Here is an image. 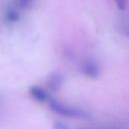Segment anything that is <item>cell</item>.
Wrapping results in <instances>:
<instances>
[{
	"instance_id": "obj_6",
	"label": "cell",
	"mask_w": 129,
	"mask_h": 129,
	"mask_svg": "<svg viewBox=\"0 0 129 129\" xmlns=\"http://www.w3.org/2000/svg\"><path fill=\"white\" fill-rule=\"evenodd\" d=\"M16 3V7L20 8V9H29L33 3L34 0H15Z\"/></svg>"
},
{
	"instance_id": "obj_2",
	"label": "cell",
	"mask_w": 129,
	"mask_h": 129,
	"mask_svg": "<svg viewBox=\"0 0 129 129\" xmlns=\"http://www.w3.org/2000/svg\"><path fill=\"white\" fill-rule=\"evenodd\" d=\"M80 72L89 79H97L100 76L101 68L98 61L93 57H87L80 63Z\"/></svg>"
},
{
	"instance_id": "obj_9",
	"label": "cell",
	"mask_w": 129,
	"mask_h": 129,
	"mask_svg": "<svg viewBox=\"0 0 129 129\" xmlns=\"http://www.w3.org/2000/svg\"><path fill=\"white\" fill-rule=\"evenodd\" d=\"M114 1H115L116 5H117V7H118L119 9L123 10V9H125V8H126L127 0H114Z\"/></svg>"
},
{
	"instance_id": "obj_4",
	"label": "cell",
	"mask_w": 129,
	"mask_h": 129,
	"mask_svg": "<svg viewBox=\"0 0 129 129\" xmlns=\"http://www.w3.org/2000/svg\"><path fill=\"white\" fill-rule=\"evenodd\" d=\"M63 84V76L59 72H53L51 73L46 81L47 88L51 91H57L61 88Z\"/></svg>"
},
{
	"instance_id": "obj_3",
	"label": "cell",
	"mask_w": 129,
	"mask_h": 129,
	"mask_svg": "<svg viewBox=\"0 0 129 129\" xmlns=\"http://www.w3.org/2000/svg\"><path fill=\"white\" fill-rule=\"evenodd\" d=\"M28 94L29 96L36 102L38 103H44V102H47L48 99H49V96H48V93L46 92L45 89H43L42 87L40 86H31L29 87L28 89Z\"/></svg>"
},
{
	"instance_id": "obj_1",
	"label": "cell",
	"mask_w": 129,
	"mask_h": 129,
	"mask_svg": "<svg viewBox=\"0 0 129 129\" xmlns=\"http://www.w3.org/2000/svg\"><path fill=\"white\" fill-rule=\"evenodd\" d=\"M47 104L51 112L61 117H66L70 119H77V120H88L91 118V114L88 111L75 107V106L68 105L57 99L49 98L47 101Z\"/></svg>"
},
{
	"instance_id": "obj_8",
	"label": "cell",
	"mask_w": 129,
	"mask_h": 129,
	"mask_svg": "<svg viewBox=\"0 0 129 129\" xmlns=\"http://www.w3.org/2000/svg\"><path fill=\"white\" fill-rule=\"evenodd\" d=\"M121 32L126 38L129 39V22H124L121 24Z\"/></svg>"
},
{
	"instance_id": "obj_5",
	"label": "cell",
	"mask_w": 129,
	"mask_h": 129,
	"mask_svg": "<svg viewBox=\"0 0 129 129\" xmlns=\"http://www.w3.org/2000/svg\"><path fill=\"white\" fill-rule=\"evenodd\" d=\"M4 18L8 23H15L20 19V12L16 6H7L4 10Z\"/></svg>"
},
{
	"instance_id": "obj_7",
	"label": "cell",
	"mask_w": 129,
	"mask_h": 129,
	"mask_svg": "<svg viewBox=\"0 0 129 129\" xmlns=\"http://www.w3.org/2000/svg\"><path fill=\"white\" fill-rule=\"evenodd\" d=\"M52 129H71V128L61 121H55L52 124Z\"/></svg>"
}]
</instances>
